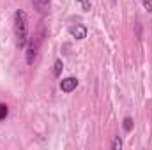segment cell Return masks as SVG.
<instances>
[{"instance_id": "obj_6", "label": "cell", "mask_w": 152, "mask_h": 150, "mask_svg": "<svg viewBox=\"0 0 152 150\" xmlns=\"http://www.w3.org/2000/svg\"><path fill=\"white\" fill-rule=\"evenodd\" d=\"M62 69H64V64H62V60H57V62H55V66H53V74L58 78V76L62 74Z\"/></svg>"}, {"instance_id": "obj_4", "label": "cell", "mask_w": 152, "mask_h": 150, "mask_svg": "<svg viewBox=\"0 0 152 150\" xmlns=\"http://www.w3.org/2000/svg\"><path fill=\"white\" fill-rule=\"evenodd\" d=\"M34 2V5H36V9H37L39 12H48L50 11V0H32Z\"/></svg>"}, {"instance_id": "obj_3", "label": "cell", "mask_w": 152, "mask_h": 150, "mask_svg": "<svg viewBox=\"0 0 152 150\" xmlns=\"http://www.w3.org/2000/svg\"><path fill=\"white\" fill-rule=\"evenodd\" d=\"M69 34L75 39L81 41V39L87 37V28H85L83 25H73V27H69Z\"/></svg>"}, {"instance_id": "obj_1", "label": "cell", "mask_w": 152, "mask_h": 150, "mask_svg": "<svg viewBox=\"0 0 152 150\" xmlns=\"http://www.w3.org/2000/svg\"><path fill=\"white\" fill-rule=\"evenodd\" d=\"M14 34L18 37V44L23 48L28 42V20L23 11L14 12Z\"/></svg>"}, {"instance_id": "obj_5", "label": "cell", "mask_w": 152, "mask_h": 150, "mask_svg": "<svg viewBox=\"0 0 152 150\" xmlns=\"http://www.w3.org/2000/svg\"><path fill=\"white\" fill-rule=\"evenodd\" d=\"M34 60H36V46L30 44L28 50H27V62L28 64H34Z\"/></svg>"}, {"instance_id": "obj_8", "label": "cell", "mask_w": 152, "mask_h": 150, "mask_svg": "<svg viewBox=\"0 0 152 150\" xmlns=\"http://www.w3.org/2000/svg\"><path fill=\"white\" fill-rule=\"evenodd\" d=\"M7 115H9V108H7V104H0V120H5Z\"/></svg>"}, {"instance_id": "obj_7", "label": "cell", "mask_w": 152, "mask_h": 150, "mask_svg": "<svg viewBox=\"0 0 152 150\" xmlns=\"http://www.w3.org/2000/svg\"><path fill=\"white\" fill-rule=\"evenodd\" d=\"M122 125H124V131H126V133H129V131L133 129V118H131V117H126Z\"/></svg>"}, {"instance_id": "obj_10", "label": "cell", "mask_w": 152, "mask_h": 150, "mask_svg": "<svg viewBox=\"0 0 152 150\" xmlns=\"http://www.w3.org/2000/svg\"><path fill=\"white\" fill-rule=\"evenodd\" d=\"M83 7V11H90V0H78Z\"/></svg>"}, {"instance_id": "obj_2", "label": "cell", "mask_w": 152, "mask_h": 150, "mask_svg": "<svg viewBox=\"0 0 152 150\" xmlns=\"http://www.w3.org/2000/svg\"><path fill=\"white\" fill-rule=\"evenodd\" d=\"M76 87H78V79L73 78V76L64 78V79L60 81V90H62V92H66V94H69V92L76 90Z\"/></svg>"}, {"instance_id": "obj_9", "label": "cell", "mask_w": 152, "mask_h": 150, "mask_svg": "<svg viewBox=\"0 0 152 150\" xmlns=\"http://www.w3.org/2000/svg\"><path fill=\"white\" fill-rule=\"evenodd\" d=\"M112 149H113V150H120V149H122V140H120L118 136L112 141Z\"/></svg>"}, {"instance_id": "obj_11", "label": "cell", "mask_w": 152, "mask_h": 150, "mask_svg": "<svg viewBox=\"0 0 152 150\" xmlns=\"http://www.w3.org/2000/svg\"><path fill=\"white\" fill-rule=\"evenodd\" d=\"M143 2V5H145V9L149 11V12H152V0H142Z\"/></svg>"}]
</instances>
